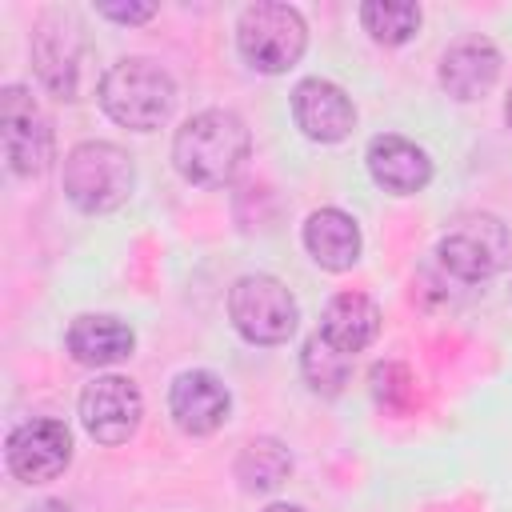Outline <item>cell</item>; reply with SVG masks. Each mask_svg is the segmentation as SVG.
I'll list each match as a JSON object with an SVG mask.
<instances>
[{
  "instance_id": "6da1fadb",
  "label": "cell",
  "mask_w": 512,
  "mask_h": 512,
  "mask_svg": "<svg viewBox=\"0 0 512 512\" xmlns=\"http://www.w3.org/2000/svg\"><path fill=\"white\" fill-rule=\"evenodd\" d=\"M248 152H252L248 124L228 108H204V112L188 116L176 128V140H172L176 172L188 184H200V188L228 184L244 168Z\"/></svg>"
},
{
  "instance_id": "7a4b0ae2",
  "label": "cell",
  "mask_w": 512,
  "mask_h": 512,
  "mask_svg": "<svg viewBox=\"0 0 512 512\" xmlns=\"http://www.w3.org/2000/svg\"><path fill=\"white\" fill-rule=\"evenodd\" d=\"M96 96H100V108L116 124H124L132 132H152L168 120V112L176 104V84L156 60L132 56V60H116L100 76Z\"/></svg>"
},
{
  "instance_id": "3957f363",
  "label": "cell",
  "mask_w": 512,
  "mask_h": 512,
  "mask_svg": "<svg viewBox=\"0 0 512 512\" xmlns=\"http://www.w3.org/2000/svg\"><path fill=\"white\" fill-rule=\"evenodd\" d=\"M136 164L132 156L112 140H84L64 156V196L88 212H112L132 196Z\"/></svg>"
},
{
  "instance_id": "277c9868",
  "label": "cell",
  "mask_w": 512,
  "mask_h": 512,
  "mask_svg": "<svg viewBox=\"0 0 512 512\" xmlns=\"http://www.w3.org/2000/svg\"><path fill=\"white\" fill-rule=\"evenodd\" d=\"M236 48L248 68L276 76V72H288L304 56L308 24L292 4L260 0V4H248L236 20Z\"/></svg>"
},
{
  "instance_id": "5b68a950",
  "label": "cell",
  "mask_w": 512,
  "mask_h": 512,
  "mask_svg": "<svg viewBox=\"0 0 512 512\" xmlns=\"http://www.w3.org/2000/svg\"><path fill=\"white\" fill-rule=\"evenodd\" d=\"M228 316H232V328L248 344H284L296 332V320H300L292 292L276 276H264V272L240 276L232 284Z\"/></svg>"
},
{
  "instance_id": "8992f818",
  "label": "cell",
  "mask_w": 512,
  "mask_h": 512,
  "mask_svg": "<svg viewBox=\"0 0 512 512\" xmlns=\"http://www.w3.org/2000/svg\"><path fill=\"white\" fill-rule=\"evenodd\" d=\"M436 256L444 264L448 276L456 280H488L496 276L508 256H512V240H508V228L488 216V212H472V216H460L436 244Z\"/></svg>"
},
{
  "instance_id": "52a82bcc",
  "label": "cell",
  "mask_w": 512,
  "mask_h": 512,
  "mask_svg": "<svg viewBox=\"0 0 512 512\" xmlns=\"http://www.w3.org/2000/svg\"><path fill=\"white\" fill-rule=\"evenodd\" d=\"M0 124H4V156L16 176H40L52 164V128L28 88L8 84L0 92Z\"/></svg>"
},
{
  "instance_id": "ba28073f",
  "label": "cell",
  "mask_w": 512,
  "mask_h": 512,
  "mask_svg": "<svg viewBox=\"0 0 512 512\" xmlns=\"http://www.w3.org/2000/svg\"><path fill=\"white\" fill-rule=\"evenodd\" d=\"M4 460L20 484H48L72 460V432L60 420H24L8 432Z\"/></svg>"
},
{
  "instance_id": "9c48e42d",
  "label": "cell",
  "mask_w": 512,
  "mask_h": 512,
  "mask_svg": "<svg viewBox=\"0 0 512 512\" xmlns=\"http://www.w3.org/2000/svg\"><path fill=\"white\" fill-rule=\"evenodd\" d=\"M144 416V396L124 376H96L80 392V420L96 444H124Z\"/></svg>"
},
{
  "instance_id": "30bf717a",
  "label": "cell",
  "mask_w": 512,
  "mask_h": 512,
  "mask_svg": "<svg viewBox=\"0 0 512 512\" xmlns=\"http://www.w3.org/2000/svg\"><path fill=\"white\" fill-rule=\"evenodd\" d=\"M292 120L308 140L336 144V140H344L352 132L356 108H352V100H348V92L340 84L308 76V80H300L292 88Z\"/></svg>"
},
{
  "instance_id": "8fae6325",
  "label": "cell",
  "mask_w": 512,
  "mask_h": 512,
  "mask_svg": "<svg viewBox=\"0 0 512 512\" xmlns=\"http://www.w3.org/2000/svg\"><path fill=\"white\" fill-rule=\"evenodd\" d=\"M32 64L48 92L60 100H76V72H80V36L72 16L48 12L32 32Z\"/></svg>"
},
{
  "instance_id": "7c38bea8",
  "label": "cell",
  "mask_w": 512,
  "mask_h": 512,
  "mask_svg": "<svg viewBox=\"0 0 512 512\" xmlns=\"http://www.w3.org/2000/svg\"><path fill=\"white\" fill-rule=\"evenodd\" d=\"M228 408H232L228 388L204 368L180 372L168 388V412H172L176 428L188 436H212L228 420Z\"/></svg>"
},
{
  "instance_id": "4fadbf2b",
  "label": "cell",
  "mask_w": 512,
  "mask_h": 512,
  "mask_svg": "<svg viewBox=\"0 0 512 512\" xmlns=\"http://www.w3.org/2000/svg\"><path fill=\"white\" fill-rule=\"evenodd\" d=\"M368 172L372 180L392 192V196H412L420 192L428 180H432V160L420 144L396 136V132H384V136H372L368 140Z\"/></svg>"
},
{
  "instance_id": "5bb4252c",
  "label": "cell",
  "mask_w": 512,
  "mask_h": 512,
  "mask_svg": "<svg viewBox=\"0 0 512 512\" xmlns=\"http://www.w3.org/2000/svg\"><path fill=\"white\" fill-rule=\"evenodd\" d=\"M500 76V52L492 48V40H460L444 52L440 60V84L448 96L456 100H480Z\"/></svg>"
},
{
  "instance_id": "9a60e30c",
  "label": "cell",
  "mask_w": 512,
  "mask_h": 512,
  "mask_svg": "<svg viewBox=\"0 0 512 512\" xmlns=\"http://www.w3.org/2000/svg\"><path fill=\"white\" fill-rule=\"evenodd\" d=\"M136 348V336L124 320L116 316H76L72 328H68V352L76 364H88V368H108V364H120L128 360Z\"/></svg>"
},
{
  "instance_id": "2e32d148",
  "label": "cell",
  "mask_w": 512,
  "mask_h": 512,
  "mask_svg": "<svg viewBox=\"0 0 512 512\" xmlns=\"http://www.w3.org/2000/svg\"><path fill=\"white\" fill-rule=\"evenodd\" d=\"M304 248L308 256L328 268V272H344L360 260V228L348 212L340 208H320L304 220Z\"/></svg>"
},
{
  "instance_id": "e0dca14e",
  "label": "cell",
  "mask_w": 512,
  "mask_h": 512,
  "mask_svg": "<svg viewBox=\"0 0 512 512\" xmlns=\"http://www.w3.org/2000/svg\"><path fill=\"white\" fill-rule=\"evenodd\" d=\"M380 332V308L372 296L364 292H336L324 308V320H320V336L328 344H336L340 352H360L376 340Z\"/></svg>"
},
{
  "instance_id": "ac0fdd59",
  "label": "cell",
  "mask_w": 512,
  "mask_h": 512,
  "mask_svg": "<svg viewBox=\"0 0 512 512\" xmlns=\"http://www.w3.org/2000/svg\"><path fill=\"white\" fill-rule=\"evenodd\" d=\"M288 472H292V456L272 436L248 440L244 452L236 456V480H240L244 492H272L288 480Z\"/></svg>"
},
{
  "instance_id": "d6986e66",
  "label": "cell",
  "mask_w": 512,
  "mask_h": 512,
  "mask_svg": "<svg viewBox=\"0 0 512 512\" xmlns=\"http://www.w3.org/2000/svg\"><path fill=\"white\" fill-rule=\"evenodd\" d=\"M300 372H304V380H308L312 392H320V396H336V392L348 384V376H352V356L340 352L336 344H328V340L316 332V336L304 340Z\"/></svg>"
},
{
  "instance_id": "ffe728a7",
  "label": "cell",
  "mask_w": 512,
  "mask_h": 512,
  "mask_svg": "<svg viewBox=\"0 0 512 512\" xmlns=\"http://www.w3.org/2000/svg\"><path fill=\"white\" fill-rule=\"evenodd\" d=\"M360 24L376 44H408L420 28V8L408 0H368L360 4Z\"/></svg>"
},
{
  "instance_id": "44dd1931",
  "label": "cell",
  "mask_w": 512,
  "mask_h": 512,
  "mask_svg": "<svg viewBox=\"0 0 512 512\" xmlns=\"http://www.w3.org/2000/svg\"><path fill=\"white\" fill-rule=\"evenodd\" d=\"M368 380H372V396H376V404H380L384 412H392V416L412 412V404H416V380H412L408 364L384 360V364L372 368Z\"/></svg>"
},
{
  "instance_id": "7402d4cb",
  "label": "cell",
  "mask_w": 512,
  "mask_h": 512,
  "mask_svg": "<svg viewBox=\"0 0 512 512\" xmlns=\"http://www.w3.org/2000/svg\"><path fill=\"white\" fill-rule=\"evenodd\" d=\"M100 16H108V20H120V24H144V20H152L156 16V8L152 4H100L96 8Z\"/></svg>"
},
{
  "instance_id": "603a6c76",
  "label": "cell",
  "mask_w": 512,
  "mask_h": 512,
  "mask_svg": "<svg viewBox=\"0 0 512 512\" xmlns=\"http://www.w3.org/2000/svg\"><path fill=\"white\" fill-rule=\"evenodd\" d=\"M24 512H72V508L60 504V500H40V504H32V508H24Z\"/></svg>"
},
{
  "instance_id": "cb8c5ba5",
  "label": "cell",
  "mask_w": 512,
  "mask_h": 512,
  "mask_svg": "<svg viewBox=\"0 0 512 512\" xmlns=\"http://www.w3.org/2000/svg\"><path fill=\"white\" fill-rule=\"evenodd\" d=\"M264 512H304V508H296V504H272V508H264Z\"/></svg>"
},
{
  "instance_id": "d4e9b609",
  "label": "cell",
  "mask_w": 512,
  "mask_h": 512,
  "mask_svg": "<svg viewBox=\"0 0 512 512\" xmlns=\"http://www.w3.org/2000/svg\"><path fill=\"white\" fill-rule=\"evenodd\" d=\"M504 120H508V128H512V92H508V100H504Z\"/></svg>"
}]
</instances>
